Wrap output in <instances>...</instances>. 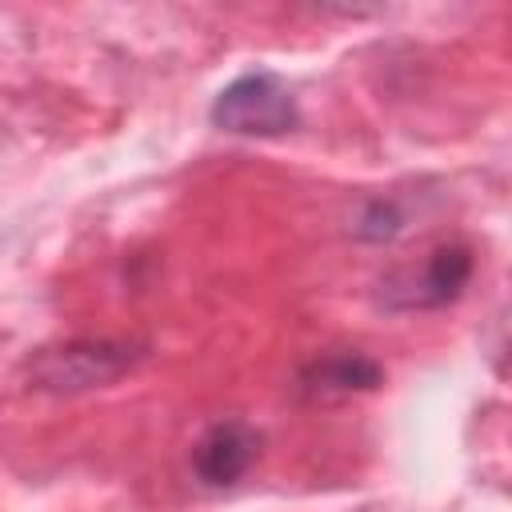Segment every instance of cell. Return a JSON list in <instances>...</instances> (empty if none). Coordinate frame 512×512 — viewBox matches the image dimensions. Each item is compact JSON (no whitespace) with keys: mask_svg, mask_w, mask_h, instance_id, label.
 Segmentation results:
<instances>
[{"mask_svg":"<svg viewBox=\"0 0 512 512\" xmlns=\"http://www.w3.org/2000/svg\"><path fill=\"white\" fill-rule=\"evenodd\" d=\"M256 456H260V432L244 420H220L196 440L192 472L208 488H232L236 480L248 476Z\"/></svg>","mask_w":512,"mask_h":512,"instance_id":"3957f363","label":"cell"},{"mask_svg":"<svg viewBox=\"0 0 512 512\" xmlns=\"http://www.w3.org/2000/svg\"><path fill=\"white\" fill-rule=\"evenodd\" d=\"M140 352L120 340H72L60 348H44L32 360V384L44 392H88L124 376Z\"/></svg>","mask_w":512,"mask_h":512,"instance_id":"7a4b0ae2","label":"cell"},{"mask_svg":"<svg viewBox=\"0 0 512 512\" xmlns=\"http://www.w3.org/2000/svg\"><path fill=\"white\" fill-rule=\"evenodd\" d=\"M400 228H404V216L384 200L368 204V212L360 216V236H368V240H392Z\"/></svg>","mask_w":512,"mask_h":512,"instance_id":"8992f818","label":"cell"},{"mask_svg":"<svg viewBox=\"0 0 512 512\" xmlns=\"http://www.w3.org/2000/svg\"><path fill=\"white\" fill-rule=\"evenodd\" d=\"M468 276H472V252L464 244H440L424 260L420 276L408 280V288L396 304L400 308H440V304H448L464 292Z\"/></svg>","mask_w":512,"mask_h":512,"instance_id":"5b68a950","label":"cell"},{"mask_svg":"<svg viewBox=\"0 0 512 512\" xmlns=\"http://www.w3.org/2000/svg\"><path fill=\"white\" fill-rule=\"evenodd\" d=\"M212 124L232 136H284L300 124V108L272 72H244L212 100Z\"/></svg>","mask_w":512,"mask_h":512,"instance_id":"6da1fadb","label":"cell"},{"mask_svg":"<svg viewBox=\"0 0 512 512\" xmlns=\"http://www.w3.org/2000/svg\"><path fill=\"white\" fill-rule=\"evenodd\" d=\"M380 380H384V368L368 352L344 348V352H328V356H316L312 364H304L296 388L304 400L332 404V400L372 392V388H380Z\"/></svg>","mask_w":512,"mask_h":512,"instance_id":"277c9868","label":"cell"}]
</instances>
